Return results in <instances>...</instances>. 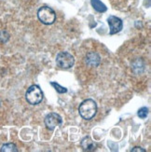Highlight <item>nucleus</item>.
<instances>
[{
  "instance_id": "ddd939ff",
  "label": "nucleus",
  "mask_w": 151,
  "mask_h": 152,
  "mask_svg": "<svg viewBox=\"0 0 151 152\" xmlns=\"http://www.w3.org/2000/svg\"><path fill=\"white\" fill-rule=\"evenodd\" d=\"M135 151H140V152H145L146 150L145 149H143L141 148H134L132 149V152H135Z\"/></svg>"
},
{
  "instance_id": "f257e3e1",
  "label": "nucleus",
  "mask_w": 151,
  "mask_h": 152,
  "mask_svg": "<svg viewBox=\"0 0 151 152\" xmlns=\"http://www.w3.org/2000/svg\"><path fill=\"white\" fill-rule=\"evenodd\" d=\"M78 111H80V115L82 118L86 121H90L96 115L97 104L93 99H87V100L83 101L80 104Z\"/></svg>"
},
{
  "instance_id": "f8f14e48",
  "label": "nucleus",
  "mask_w": 151,
  "mask_h": 152,
  "mask_svg": "<svg viewBox=\"0 0 151 152\" xmlns=\"http://www.w3.org/2000/svg\"><path fill=\"white\" fill-rule=\"evenodd\" d=\"M137 115H138V117L139 118H147V115H148V109H147V107H142V108H140L139 110H138V112H137Z\"/></svg>"
},
{
  "instance_id": "0eeeda50",
  "label": "nucleus",
  "mask_w": 151,
  "mask_h": 152,
  "mask_svg": "<svg viewBox=\"0 0 151 152\" xmlns=\"http://www.w3.org/2000/svg\"><path fill=\"white\" fill-rule=\"evenodd\" d=\"M85 63H86V64H88L89 66L96 67L101 63V57L97 52L90 51L89 53H87L86 57H85Z\"/></svg>"
},
{
  "instance_id": "1a4fd4ad",
  "label": "nucleus",
  "mask_w": 151,
  "mask_h": 152,
  "mask_svg": "<svg viewBox=\"0 0 151 152\" xmlns=\"http://www.w3.org/2000/svg\"><path fill=\"white\" fill-rule=\"evenodd\" d=\"M90 4L93 7V9L97 10L98 12H104L107 10L106 5L103 2H101L100 0H90Z\"/></svg>"
},
{
  "instance_id": "9b49d317",
  "label": "nucleus",
  "mask_w": 151,
  "mask_h": 152,
  "mask_svg": "<svg viewBox=\"0 0 151 152\" xmlns=\"http://www.w3.org/2000/svg\"><path fill=\"white\" fill-rule=\"evenodd\" d=\"M50 85L52 86V87H54V89L56 90V91L59 92V94H65V92H67V89L66 88L62 87L60 84H58L56 82H51Z\"/></svg>"
},
{
  "instance_id": "f03ea898",
  "label": "nucleus",
  "mask_w": 151,
  "mask_h": 152,
  "mask_svg": "<svg viewBox=\"0 0 151 152\" xmlns=\"http://www.w3.org/2000/svg\"><path fill=\"white\" fill-rule=\"evenodd\" d=\"M25 98L30 104H38L43 99V92L37 85H32L26 91Z\"/></svg>"
},
{
  "instance_id": "423d86ee",
  "label": "nucleus",
  "mask_w": 151,
  "mask_h": 152,
  "mask_svg": "<svg viewBox=\"0 0 151 152\" xmlns=\"http://www.w3.org/2000/svg\"><path fill=\"white\" fill-rule=\"evenodd\" d=\"M107 23L110 27V31H109L110 35H115L117 33L120 32L123 27L122 21L116 16H109L107 19Z\"/></svg>"
},
{
  "instance_id": "7ed1b4c3",
  "label": "nucleus",
  "mask_w": 151,
  "mask_h": 152,
  "mask_svg": "<svg viewBox=\"0 0 151 152\" xmlns=\"http://www.w3.org/2000/svg\"><path fill=\"white\" fill-rule=\"evenodd\" d=\"M37 17L42 23L50 25L55 22L56 14L55 11L50 7H42L37 11Z\"/></svg>"
},
{
  "instance_id": "6e6552de",
  "label": "nucleus",
  "mask_w": 151,
  "mask_h": 152,
  "mask_svg": "<svg viewBox=\"0 0 151 152\" xmlns=\"http://www.w3.org/2000/svg\"><path fill=\"white\" fill-rule=\"evenodd\" d=\"M81 147L85 151H93L96 148V144L90 136H86L81 141Z\"/></svg>"
},
{
  "instance_id": "39448f33",
  "label": "nucleus",
  "mask_w": 151,
  "mask_h": 152,
  "mask_svg": "<svg viewBox=\"0 0 151 152\" xmlns=\"http://www.w3.org/2000/svg\"><path fill=\"white\" fill-rule=\"evenodd\" d=\"M63 122L62 117L57 113H50L45 118V125L49 130H54Z\"/></svg>"
},
{
  "instance_id": "9d476101",
  "label": "nucleus",
  "mask_w": 151,
  "mask_h": 152,
  "mask_svg": "<svg viewBox=\"0 0 151 152\" xmlns=\"http://www.w3.org/2000/svg\"><path fill=\"white\" fill-rule=\"evenodd\" d=\"M2 152H17V147L15 146L14 144L12 143H9V144H5L4 146L1 148Z\"/></svg>"
},
{
  "instance_id": "20e7f679",
  "label": "nucleus",
  "mask_w": 151,
  "mask_h": 152,
  "mask_svg": "<svg viewBox=\"0 0 151 152\" xmlns=\"http://www.w3.org/2000/svg\"><path fill=\"white\" fill-rule=\"evenodd\" d=\"M56 63L60 67L68 69L71 68L75 64V59L73 55L70 54L69 52L66 51H62L59 52L56 57Z\"/></svg>"
}]
</instances>
